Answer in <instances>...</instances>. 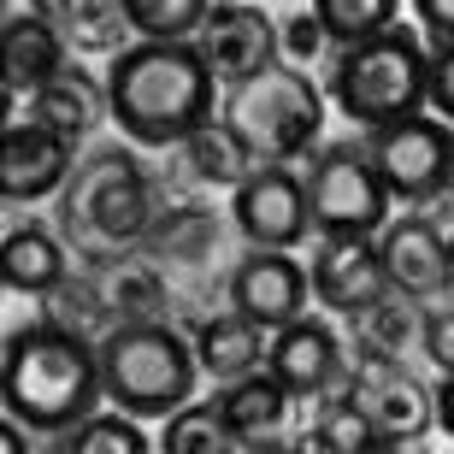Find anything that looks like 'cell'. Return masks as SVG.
Masks as SVG:
<instances>
[{"mask_svg":"<svg viewBox=\"0 0 454 454\" xmlns=\"http://www.w3.org/2000/svg\"><path fill=\"white\" fill-rule=\"evenodd\" d=\"M354 384L348 395L360 407H366L372 419H378V431L389 437V449H407V442H419L431 425H437V402L419 389V378L413 372L395 366V354L378 348V342H366V348L354 354Z\"/></svg>","mask_w":454,"mask_h":454,"instance_id":"9c48e42d","label":"cell"},{"mask_svg":"<svg viewBox=\"0 0 454 454\" xmlns=\"http://www.w3.org/2000/svg\"><path fill=\"white\" fill-rule=\"evenodd\" d=\"M101 389L106 402L136 419H171L184 402H195V337L171 331L166 319H124L101 342Z\"/></svg>","mask_w":454,"mask_h":454,"instance_id":"277c9868","label":"cell"},{"mask_svg":"<svg viewBox=\"0 0 454 454\" xmlns=\"http://www.w3.org/2000/svg\"><path fill=\"white\" fill-rule=\"evenodd\" d=\"M160 449L166 454H224L231 449L219 395H213V402H184L171 419H160Z\"/></svg>","mask_w":454,"mask_h":454,"instance_id":"d4e9b609","label":"cell"},{"mask_svg":"<svg viewBox=\"0 0 454 454\" xmlns=\"http://www.w3.org/2000/svg\"><path fill=\"white\" fill-rule=\"evenodd\" d=\"M71 207H77V219L95 236L130 242V236L148 224V184H142V171H136L124 153H113V160H95V166L83 171Z\"/></svg>","mask_w":454,"mask_h":454,"instance_id":"2e32d148","label":"cell"},{"mask_svg":"<svg viewBox=\"0 0 454 454\" xmlns=\"http://www.w3.org/2000/svg\"><path fill=\"white\" fill-rule=\"evenodd\" d=\"M66 71V30L48 12H12L6 18V95H35Z\"/></svg>","mask_w":454,"mask_h":454,"instance_id":"ac0fdd59","label":"cell"},{"mask_svg":"<svg viewBox=\"0 0 454 454\" xmlns=\"http://www.w3.org/2000/svg\"><path fill=\"white\" fill-rule=\"evenodd\" d=\"M413 6V24L425 30V42H454V0H407Z\"/></svg>","mask_w":454,"mask_h":454,"instance_id":"4dcf8cb0","label":"cell"},{"mask_svg":"<svg viewBox=\"0 0 454 454\" xmlns=\"http://www.w3.org/2000/svg\"><path fill=\"white\" fill-rule=\"evenodd\" d=\"M419 342H425V360L437 372H454V313L449 307H437V313L419 319Z\"/></svg>","mask_w":454,"mask_h":454,"instance_id":"f546056e","label":"cell"},{"mask_svg":"<svg viewBox=\"0 0 454 454\" xmlns=\"http://www.w3.org/2000/svg\"><path fill=\"white\" fill-rule=\"evenodd\" d=\"M0 284L12 295H53L66 284V248L42 224H12L0 242Z\"/></svg>","mask_w":454,"mask_h":454,"instance_id":"ffe728a7","label":"cell"},{"mask_svg":"<svg viewBox=\"0 0 454 454\" xmlns=\"http://www.w3.org/2000/svg\"><path fill=\"white\" fill-rule=\"evenodd\" d=\"M266 366L278 372V384H284L295 402H319L325 389L348 372V354H342V337L331 331V325L313 319V313H301V319H289V325L271 331Z\"/></svg>","mask_w":454,"mask_h":454,"instance_id":"5bb4252c","label":"cell"},{"mask_svg":"<svg viewBox=\"0 0 454 454\" xmlns=\"http://www.w3.org/2000/svg\"><path fill=\"white\" fill-rule=\"evenodd\" d=\"M378 248H384V266H389V278H395V295H407V301H431V295H442V289L454 284L449 236L431 219H419V213L389 219L384 231H378Z\"/></svg>","mask_w":454,"mask_h":454,"instance_id":"9a60e30c","label":"cell"},{"mask_svg":"<svg viewBox=\"0 0 454 454\" xmlns=\"http://www.w3.org/2000/svg\"><path fill=\"white\" fill-rule=\"evenodd\" d=\"M437 425L454 437V372H442V389H437Z\"/></svg>","mask_w":454,"mask_h":454,"instance_id":"1f68e13d","label":"cell"},{"mask_svg":"<svg viewBox=\"0 0 454 454\" xmlns=\"http://www.w3.org/2000/svg\"><path fill=\"white\" fill-rule=\"evenodd\" d=\"M307 201L319 236H378L389 224V195L366 142H331L307 166Z\"/></svg>","mask_w":454,"mask_h":454,"instance_id":"8992f818","label":"cell"},{"mask_svg":"<svg viewBox=\"0 0 454 454\" xmlns=\"http://www.w3.org/2000/svg\"><path fill=\"white\" fill-rule=\"evenodd\" d=\"M207 12H213L207 0H124L130 35H142V42H195Z\"/></svg>","mask_w":454,"mask_h":454,"instance_id":"484cf974","label":"cell"},{"mask_svg":"<svg viewBox=\"0 0 454 454\" xmlns=\"http://www.w3.org/2000/svg\"><path fill=\"white\" fill-rule=\"evenodd\" d=\"M101 6H124V0H101Z\"/></svg>","mask_w":454,"mask_h":454,"instance_id":"d6a6232c","label":"cell"},{"mask_svg":"<svg viewBox=\"0 0 454 454\" xmlns=\"http://www.w3.org/2000/svg\"><path fill=\"white\" fill-rule=\"evenodd\" d=\"M219 113L236 124V136L254 148L260 166H271V160L289 166V160H301L325 130V89L313 83L301 66L278 59V66L231 83Z\"/></svg>","mask_w":454,"mask_h":454,"instance_id":"5b68a950","label":"cell"},{"mask_svg":"<svg viewBox=\"0 0 454 454\" xmlns=\"http://www.w3.org/2000/svg\"><path fill=\"white\" fill-rule=\"evenodd\" d=\"M313 12L331 30V42L348 48V42H366V35L402 24V0H313Z\"/></svg>","mask_w":454,"mask_h":454,"instance_id":"4316f807","label":"cell"},{"mask_svg":"<svg viewBox=\"0 0 454 454\" xmlns=\"http://www.w3.org/2000/svg\"><path fill=\"white\" fill-rule=\"evenodd\" d=\"M77 142L42 118H12L0 142V201H42L71 177Z\"/></svg>","mask_w":454,"mask_h":454,"instance_id":"4fadbf2b","label":"cell"},{"mask_svg":"<svg viewBox=\"0 0 454 454\" xmlns=\"http://www.w3.org/2000/svg\"><path fill=\"white\" fill-rule=\"evenodd\" d=\"M301 449H325V454H384L389 437L378 431V419H372L354 395H342V402H331L319 413V425H313V437H307Z\"/></svg>","mask_w":454,"mask_h":454,"instance_id":"603a6c76","label":"cell"},{"mask_svg":"<svg viewBox=\"0 0 454 454\" xmlns=\"http://www.w3.org/2000/svg\"><path fill=\"white\" fill-rule=\"evenodd\" d=\"M266 354H271L266 325H254L248 313H219V319L195 325V360H201V372L219 378V384H231L242 372H260Z\"/></svg>","mask_w":454,"mask_h":454,"instance_id":"d6986e66","label":"cell"},{"mask_svg":"<svg viewBox=\"0 0 454 454\" xmlns=\"http://www.w3.org/2000/svg\"><path fill=\"white\" fill-rule=\"evenodd\" d=\"M289 395L278 384V372L260 366V372H242L219 389V413H224V431H231V449L242 454H266V449H284L278 442V425L289 419Z\"/></svg>","mask_w":454,"mask_h":454,"instance_id":"e0dca14e","label":"cell"},{"mask_svg":"<svg viewBox=\"0 0 454 454\" xmlns=\"http://www.w3.org/2000/svg\"><path fill=\"white\" fill-rule=\"evenodd\" d=\"M231 219L254 248H301L313 231V201H307V177L289 166H254L242 184L231 189Z\"/></svg>","mask_w":454,"mask_h":454,"instance_id":"ba28073f","label":"cell"},{"mask_svg":"<svg viewBox=\"0 0 454 454\" xmlns=\"http://www.w3.org/2000/svg\"><path fill=\"white\" fill-rule=\"evenodd\" d=\"M6 419L30 425L35 437H66L101 402V348L53 319H35L6 337Z\"/></svg>","mask_w":454,"mask_h":454,"instance_id":"7a4b0ae2","label":"cell"},{"mask_svg":"<svg viewBox=\"0 0 454 454\" xmlns=\"http://www.w3.org/2000/svg\"><path fill=\"white\" fill-rule=\"evenodd\" d=\"M59 449L66 454H148L153 449V437L142 431V419L136 413H124V407H95L89 419H77L59 437Z\"/></svg>","mask_w":454,"mask_h":454,"instance_id":"cb8c5ba5","label":"cell"},{"mask_svg":"<svg viewBox=\"0 0 454 454\" xmlns=\"http://www.w3.org/2000/svg\"><path fill=\"white\" fill-rule=\"evenodd\" d=\"M366 153L395 201H437L454 184V124L431 106L366 130Z\"/></svg>","mask_w":454,"mask_h":454,"instance_id":"52a82bcc","label":"cell"},{"mask_svg":"<svg viewBox=\"0 0 454 454\" xmlns=\"http://www.w3.org/2000/svg\"><path fill=\"white\" fill-rule=\"evenodd\" d=\"M184 153H189V171H195L201 184H224V189H236L254 166H260V160H254V148L236 136V124L224 113L207 118L201 130L184 142Z\"/></svg>","mask_w":454,"mask_h":454,"instance_id":"7402d4cb","label":"cell"},{"mask_svg":"<svg viewBox=\"0 0 454 454\" xmlns=\"http://www.w3.org/2000/svg\"><path fill=\"white\" fill-rule=\"evenodd\" d=\"M278 35H284V59L289 66H307V59H319V53H337V42H331V30L319 24L313 6H307V12H289L284 24H278Z\"/></svg>","mask_w":454,"mask_h":454,"instance_id":"83f0119b","label":"cell"},{"mask_svg":"<svg viewBox=\"0 0 454 454\" xmlns=\"http://www.w3.org/2000/svg\"><path fill=\"white\" fill-rule=\"evenodd\" d=\"M106 113L136 148H184L207 118H219V71L195 42H142L113 53Z\"/></svg>","mask_w":454,"mask_h":454,"instance_id":"6da1fadb","label":"cell"},{"mask_svg":"<svg viewBox=\"0 0 454 454\" xmlns=\"http://www.w3.org/2000/svg\"><path fill=\"white\" fill-rule=\"evenodd\" d=\"M106 113V83H95L89 71H77V66H66L53 83H42L30 95V118H42V124H53L59 136H77L95 124V118Z\"/></svg>","mask_w":454,"mask_h":454,"instance_id":"44dd1931","label":"cell"},{"mask_svg":"<svg viewBox=\"0 0 454 454\" xmlns=\"http://www.w3.org/2000/svg\"><path fill=\"white\" fill-rule=\"evenodd\" d=\"M395 295V278L384 266L378 236H319L313 254V301H325L342 319H366L378 301Z\"/></svg>","mask_w":454,"mask_h":454,"instance_id":"30bf717a","label":"cell"},{"mask_svg":"<svg viewBox=\"0 0 454 454\" xmlns=\"http://www.w3.org/2000/svg\"><path fill=\"white\" fill-rule=\"evenodd\" d=\"M425 106L442 113L454 124V42H437L431 48V77H425Z\"/></svg>","mask_w":454,"mask_h":454,"instance_id":"f1b7e54d","label":"cell"},{"mask_svg":"<svg viewBox=\"0 0 454 454\" xmlns=\"http://www.w3.org/2000/svg\"><path fill=\"white\" fill-rule=\"evenodd\" d=\"M307 301H313V266H301L289 248H254L231 271V307L266 331L301 319Z\"/></svg>","mask_w":454,"mask_h":454,"instance_id":"7c38bea8","label":"cell"},{"mask_svg":"<svg viewBox=\"0 0 454 454\" xmlns=\"http://www.w3.org/2000/svg\"><path fill=\"white\" fill-rule=\"evenodd\" d=\"M425 77H431V42H425V30L389 24V30L331 53L325 95H331V106H337L348 124L378 130V124H395V118L419 113L425 106Z\"/></svg>","mask_w":454,"mask_h":454,"instance_id":"3957f363","label":"cell"},{"mask_svg":"<svg viewBox=\"0 0 454 454\" xmlns=\"http://www.w3.org/2000/svg\"><path fill=\"white\" fill-rule=\"evenodd\" d=\"M195 48L207 53V66L219 71V83H242V77L284 59V35L254 0H219L207 12L201 35H195Z\"/></svg>","mask_w":454,"mask_h":454,"instance_id":"8fae6325","label":"cell"}]
</instances>
